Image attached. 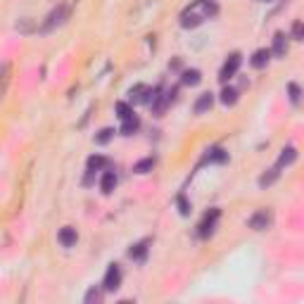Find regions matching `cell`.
<instances>
[{
  "label": "cell",
  "mask_w": 304,
  "mask_h": 304,
  "mask_svg": "<svg viewBox=\"0 0 304 304\" xmlns=\"http://www.w3.org/2000/svg\"><path fill=\"white\" fill-rule=\"evenodd\" d=\"M33 29H36V26H33L29 19H19V21H17V31H21V33H31Z\"/></svg>",
  "instance_id": "484cf974"
},
{
  "label": "cell",
  "mask_w": 304,
  "mask_h": 304,
  "mask_svg": "<svg viewBox=\"0 0 304 304\" xmlns=\"http://www.w3.org/2000/svg\"><path fill=\"white\" fill-rule=\"evenodd\" d=\"M219 216H221V212H219V209H212V212L202 219V224L197 226V228H200V231H197L200 238H209L214 233V226H216V221H219Z\"/></svg>",
  "instance_id": "8992f818"
},
{
  "label": "cell",
  "mask_w": 304,
  "mask_h": 304,
  "mask_svg": "<svg viewBox=\"0 0 304 304\" xmlns=\"http://www.w3.org/2000/svg\"><path fill=\"white\" fill-rule=\"evenodd\" d=\"M269 59H271V50H257L252 55V59H250V64L255 69H264L269 64Z\"/></svg>",
  "instance_id": "30bf717a"
},
{
  "label": "cell",
  "mask_w": 304,
  "mask_h": 304,
  "mask_svg": "<svg viewBox=\"0 0 304 304\" xmlns=\"http://www.w3.org/2000/svg\"><path fill=\"white\" fill-rule=\"evenodd\" d=\"M128 257L136 259V262H143L147 257V240H143V243H138V245L131 247V250H128Z\"/></svg>",
  "instance_id": "2e32d148"
},
{
  "label": "cell",
  "mask_w": 304,
  "mask_h": 304,
  "mask_svg": "<svg viewBox=\"0 0 304 304\" xmlns=\"http://www.w3.org/2000/svg\"><path fill=\"white\" fill-rule=\"evenodd\" d=\"M212 105H214V95H212V93H202V95L195 100V112L202 114L207 109H212Z\"/></svg>",
  "instance_id": "7c38bea8"
},
{
  "label": "cell",
  "mask_w": 304,
  "mask_h": 304,
  "mask_svg": "<svg viewBox=\"0 0 304 304\" xmlns=\"http://www.w3.org/2000/svg\"><path fill=\"white\" fill-rule=\"evenodd\" d=\"M67 17H69V5H64V2H62V5H57V7L48 14V19L43 21L40 31H43V33H48V31H52L55 26L64 24V19H67Z\"/></svg>",
  "instance_id": "7a4b0ae2"
},
{
  "label": "cell",
  "mask_w": 304,
  "mask_h": 304,
  "mask_svg": "<svg viewBox=\"0 0 304 304\" xmlns=\"http://www.w3.org/2000/svg\"><path fill=\"white\" fill-rule=\"evenodd\" d=\"M105 290V288H102ZM102 290L100 288H90L88 293H86V297H83V302L86 304H100L102 302Z\"/></svg>",
  "instance_id": "d6986e66"
},
{
  "label": "cell",
  "mask_w": 304,
  "mask_h": 304,
  "mask_svg": "<svg viewBox=\"0 0 304 304\" xmlns=\"http://www.w3.org/2000/svg\"><path fill=\"white\" fill-rule=\"evenodd\" d=\"M285 52H288V38H285L283 33H276V36H274V48H271V55H276V57H285Z\"/></svg>",
  "instance_id": "9c48e42d"
},
{
  "label": "cell",
  "mask_w": 304,
  "mask_h": 304,
  "mask_svg": "<svg viewBox=\"0 0 304 304\" xmlns=\"http://www.w3.org/2000/svg\"><path fill=\"white\" fill-rule=\"evenodd\" d=\"M293 38L304 40V21H295L293 24Z\"/></svg>",
  "instance_id": "d4e9b609"
},
{
  "label": "cell",
  "mask_w": 304,
  "mask_h": 304,
  "mask_svg": "<svg viewBox=\"0 0 304 304\" xmlns=\"http://www.w3.org/2000/svg\"><path fill=\"white\" fill-rule=\"evenodd\" d=\"M221 102H224V105H236L238 102V90L231 88V86H226V88L221 90Z\"/></svg>",
  "instance_id": "ac0fdd59"
},
{
  "label": "cell",
  "mask_w": 304,
  "mask_h": 304,
  "mask_svg": "<svg viewBox=\"0 0 304 304\" xmlns=\"http://www.w3.org/2000/svg\"><path fill=\"white\" fill-rule=\"evenodd\" d=\"M117 112H119V119H121V121L128 117H133V107L126 105V102H117Z\"/></svg>",
  "instance_id": "7402d4cb"
},
{
  "label": "cell",
  "mask_w": 304,
  "mask_h": 304,
  "mask_svg": "<svg viewBox=\"0 0 304 304\" xmlns=\"http://www.w3.org/2000/svg\"><path fill=\"white\" fill-rule=\"evenodd\" d=\"M288 90H290V100H293V105H300V98H302V90H300V86H297V83H290V86H288Z\"/></svg>",
  "instance_id": "cb8c5ba5"
},
{
  "label": "cell",
  "mask_w": 304,
  "mask_h": 304,
  "mask_svg": "<svg viewBox=\"0 0 304 304\" xmlns=\"http://www.w3.org/2000/svg\"><path fill=\"white\" fill-rule=\"evenodd\" d=\"M240 62H243V55H240V52H231V55H228V59L224 62V67H221L219 79H221V81L233 79V76L238 74V69H240Z\"/></svg>",
  "instance_id": "277c9868"
},
{
  "label": "cell",
  "mask_w": 304,
  "mask_h": 304,
  "mask_svg": "<svg viewBox=\"0 0 304 304\" xmlns=\"http://www.w3.org/2000/svg\"><path fill=\"white\" fill-rule=\"evenodd\" d=\"M57 240L62 243V247H74V245H76V240H79V233H76V228L64 226V228H59Z\"/></svg>",
  "instance_id": "52a82bcc"
},
{
  "label": "cell",
  "mask_w": 304,
  "mask_h": 304,
  "mask_svg": "<svg viewBox=\"0 0 304 304\" xmlns=\"http://www.w3.org/2000/svg\"><path fill=\"white\" fill-rule=\"evenodd\" d=\"M152 167H155V159L147 157V159H140L136 167H133V171L136 174H147V171H152Z\"/></svg>",
  "instance_id": "ffe728a7"
},
{
  "label": "cell",
  "mask_w": 304,
  "mask_h": 304,
  "mask_svg": "<svg viewBox=\"0 0 304 304\" xmlns=\"http://www.w3.org/2000/svg\"><path fill=\"white\" fill-rule=\"evenodd\" d=\"M183 83H186V86H197V83H200V81H202V74H200V71H197V69H186V71H183Z\"/></svg>",
  "instance_id": "e0dca14e"
},
{
  "label": "cell",
  "mask_w": 304,
  "mask_h": 304,
  "mask_svg": "<svg viewBox=\"0 0 304 304\" xmlns=\"http://www.w3.org/2000/svg\"><path fill=\"white\" fill-rule=\"evenodd\" d=\"M295 159H297V150L295 147H285L283 152H281V157H278V162H276V167H288V164H293Z\"/></svg>",
  "instance_id": "5bb4252c"
},
{
  "label": "cell",
  "mask_w": 304,
  "mask_h": 304,
  "mask_svg": "<svg viewBox=\"0 0 304 304\" xmlns=\"http://www.w3.org/2000/svg\"><path fill=\"white\" fill-rule=\"evenodd\" d=\"M274 224V212L271 209H257L255 214L250 216V228L252 231H266V228H271Z\"/></svg>",
  "instance_id": "3957f363"
},
{
  "label": "cell",
  "mask_w": 304,
  "mask_h": 304,
  "mask_svg": "<svg viewBox=\"0 0 304 304\" xmlns=\"http://www.w3.org/2000/svg\"><path fill=\"white\" fill-rule=\"evenodd\" d=\"M112 136H114V131H112V128H102L98 136H95V143H98V145H105V143H109V138H112Z\"/></svg>",
  "instance_id": "603a6c76"
},
{
  "label": "cell",
  "mask_w": 304,
  "mask_h": 304,
  "mask_svg": "<svg viewBox=\"0 0 304 304\" xmlns=\"http://www.w3.org/2000/svg\"><path fill=\"white\" fill-rule=\"evenodd\" d=\"M114 188H117V174H114V171H105V174H102V181H100V190H102L105 195H109Z\"/></svg>",
  "instance_id": "ba28073f"
},
{
  "label": "cell",
  "mask_w": 304,
  "mask_h": 304,
  "mask_svg": "<svg viewBox=\"0 0 304 304\" xmlns=\"http://www.w3.org/2000/svg\"><path fill=\"white\" fill-rule=\"evenodd\" d=\"M119 285H121V269L117 264H109L107 274H105V281H102V288L107 293H114V290H119Z\"/></svg>",
  "instance_id": "5b68a950"
},
{
  "label": "cell",
  "mask_w": 304,
  "mask_h": 304,
  "mask_svg": "<svg viewBox=\"0 0 304 304\" xmlns=\"http://www.w3.org/2000/svg\"><path fill=\"white\" fill-rule=\"evenodd\" d=\"M176 202H178V207H181V214H183V216L190 214V205L186 202V197H183V195H178V197H176Z\"/></svg>",
  "instance_id": "4316f807"
},
{
  "label": "cell",
  "mask_w": 304,
  "mask_h": 304,
  "mask_svg": "<svg viewBox=\"0 0 304 304\" xmlns=\"http://www.w3.org/2000/svg\"><path fill=\"white\" fill-rule=\"evenodd\" d=\"M102 167H107V159L105 157H100V155L88 157V171H100Z\"/></svg>",
  "instance_id": "44dd1931"
},
{
  "label": "cell",
  "mask_w": 304,
  "mask_h": 304,
  "mask_svg": "<svg viewBox=\"0 0 304 304\" xmlns=\"http://www.w3.org/2000/svg\"><path fill=\"white\" fill-rule=\"evenodd\" d=\"M128 95H131V102H147V95H150V88L143 86V83H138L133 88L128 90Z\"/></svg>",
  "instance_id": "8fae6325"
},
{
  "label": "cell",
  "mask_w": 304,
  "mask_h": 304,
  "mask_svg": "<svg viewBox=\"0 0 304 304\" xmlns=\"http://www.w3.org/2000/svg\"><path fill=\"white\" fill-rule=\"evenodd\" d=\"M278 176H281V167H274V169H269L264 176L259 178V188H269V186H274L276 181H278Z\"/></svg>",
  "instance_id": "4fadbf2b"
},
{
  "label": "cell",
  "mask_w": 304,
  "mask_h": 304,
  "mask_svg": "<svg viewBox=\"0 0 304 304\" xmlns=\"http://www.w3.org/2000/svg\"><path fill=\"white\" fill-rule=\"evenodd\" d=\"M138 128H140V119L133 114V117L124 119V124H121V133H124V136H133Z\"/></svg>",
  "instance_id": "9a60e30c"
},
{
  "label": "cell",
  "mask_w": 304,
  "mask_h": 304,
  "mask_svg": "<svg viewBox=\"0 0 304 304\" xmlns=\"http://www.w3.org/2000/svg\"><path fill=\"white\" fill-rule=\"evenodd\" d=\"M219 14V5L214 0H195L183 14H181V26L183 29H197L200 24L209 17Z\"/></svg>",
  "instance_id": "6da1fadb"
}]
</instances>
